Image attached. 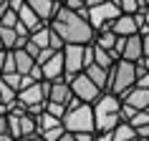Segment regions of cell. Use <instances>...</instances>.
I'll use <instances>...</instances> for the list:
<instances>
[{"instance_id": "cell-1", "label": "cell", "mask_w": 149, "mask_h": 141, "mask_svg": "<svg viewBox=\"0 0 149 141\" xmlns=\"http://www.w3.org/2000/svg\"><path fill=\"white\" fill-rule=\"evenodd\" d=\"M48 25L63 43H81V46H86V43L94 40V28L86 20V15H81L76 10H68L66 5H58L56 15L48 20Z\"/></svg>"}, {"instance_id": "cell-2", "label": "cell", "mask_w": 149, "mask_h": 141, "mask_svg": "<svg viewBox=\"0 0 149 141\" xmlns=\"http://www.w3.org/2000/svg\"><path fill=\"white\" fill-rule=\"evenodd\" d=\"M91 109H94V131H114L116 124L121 121V98L109 91H104L94 103H91Z\"/></svg>"}, {"instance_id": "cell-3", "label": "cell", "mask_w": 149, "mask_h": 141, "mask_svg": "<svg viewBox=\"0 0 149 141\" xmlns=\"http://www.w3.org/2000/svg\"><path fill=\"white\" fill-rule=\"evenodd\" d=\"M61 124L66 131L79 133V131H94V109L91 103H84L79 98H71L68 106H66V113H63Z\"/></svg>"}, {"instance_id": "cell-4", "label": "cell", "mask_w": 149, "mask_h": 141, "mask_svg": "<svg viewBox=\"0 0 149 141\" xmlns=\"http://www.w3.org/2000/svg\"><path fill=\"white\" fill-rule=\"evenodd\" d=\"M136 83V70H134V63L132 61H124V58H119L114 66H111L109 70V86H106V91L114 96H121L129 91V88Z\"/></svg>"}, {"instance_id": "cell-5", "label": "cell", "mask_w": 149, "mask_h": 141, "mask_svg": "<svg viewBox=\"0 0 149 141\" xmlns=\"http://www.w3.org/2000/svg\"><path fill=\"white\" fill-rule=\"evenodd\" d=\"M48 86H51V81H33L31 86H25L18 91V101L25 106L28 113H40L43 111V103L48 101Z\"/></svg>"}, {"instance_id": "cell-6", "label": "cell", "mask_w": 149, "mask_h": 141, "mask_svg": "<svg viewBox=\"0 0 149 141\" xmlns=\"http://www.w3.org/2000/svg\"><path fill=\"white\" fill-rule=\"evenodd\" d=\"M119 18V8L111 3V0H101L99 5H91L86 8V20L91 23V28L96 30H101V28H111V23Z\"/></svg>"}, {"instance_id": "cell-7", "label": "cell", "mask_w": 149, "mask_h": 141, "mask_svg": "<svg viewBox=\"0 0 149 141\" xmlns=\"http://www.w3.org/2000/svg\"><path fill=\"white\" fill-rule=\"evenodd\" d=\"M68 86H71L73 98H79V101H84V103H94L96 98L104 93V91L96 86L91 78H88L84 70H81V73H76V76H71V78H68Z\"/></svg>"}, {"instance_id": "cell-8", "label": "cell", "mask_w": 149, "mask_h": 141, "mask_svg": "<svg viewBox=\"0 0 149 141\" xmlns=\"http://www.w3.org/2000/svg\"><path fill=\"white\" fill-rule=\"evenodd\" d=\"M61 53H63V78L66 81L86 68V63H84V46L81 43H63Z\"/></svg>"}, {"instance_id": "cell-9", "label": "cell", "mask_w": 149, "mask_h": 141, "mask_svg": "<svg viewBox=\"0 0 149 141\" xmlns=\"http://www.w3.org/2000/svg\"><path fill=\"white\" fill-rule=\"evenodd\" d=\"M71 98H73V93H71V86H68V81H66V78L51 81V86H48V101L61 103V106H68Z\"/></svg>"}, {"instance_id": "cell-10", "label": "cell", "mask_w": 149, "mask_h": 141, "mask_svg": "<svg viewBox=\"0 0 149 141\" xmlns=\"http://www.w3.org/2000/svg\"><path fill=\"white\" fill-rule=\"evenodd\" d=\"M40 73H43V81L63 78V53L61 50H56L46 63H40Z\"/></svg>"}, {"instance_id": "cell-11", "label": "cell", "mask_w": 149, "mask_h": 141, "mask_svg": "<svg viewBox=\"0 0 149 141\" xmlns=\"http://www.w3.org/2000/svg\"><path fill=\"white\" fill-rule=\"evenodd\" d=\"M25 5H28L43 23H48V20L56 15V10H58L61 3H58V0H25Z\"/></svg>"}, {"instance_id": "cell-12", "label": "cell", "mask_w": 149, "mask_h": 141, "mask_svg": "<svg viewBox=\"0 0 149 141\" xmlns=\"http://www.w3.org/2000/svg\"><path fill=\"white\" fill-rule=\"evenodd\" d=\"M121 101H124V103H129V106H134L136 111H144V109L149 106V88L132 86L124 96H121Z\"/></svg>"}, {"instance_id": "cell-13", "label": "cell", "mask_w": 149, "mask_h": 141, "mask_svg": "<svg viewBox=\"0 0 149 141\" xmlns=\"http://www.w3.org/2000/svg\"><path fill=\"white\" fill-rule=\"evenodd\" d=\"M141 55H144V53H141V35H139V33L126 35V40H124V50H121V58H124V61L136 63Z\"/></svg>"}, {"instance_id": "cell-14", "label": "cell", "mask_w": 149, "mask_h": 141, "mask_svg": "<svg viewBox=\"0 0 149 141\" xmlns=\"http://www.w3.org/2000/svg\"><path fill=\"white\" fill-rule=\"evenodd\" d=\"M13 61H15V70L20 76H28L31 68L36 66V58H33L25 48H15V50H13Z\"/></svg>"}, {"instance_id": "cell-15", "label": "cell", "mask_w": 149, "mask_h": 141, "mask_svg": "<svg viewBox=\"0 0 149 141\" xmlns=\"http://www.w3.org/2000/svg\"><path fill=\"white\" fill-rule=\"evenodd\" d=\"M109 70H111V68H101V66L91 63V66H86V68H84V73H86V76L94 81L101 91H106V86H109Z\"/></svg>"}, {"instance_id": "cell-16", "label": "cell", "mask_w": 149, "mask_h": 141, "mask_svg": "<svg viewBox=\"0 0 149 141\" xmlns=\"http://www.w3.org/2000/svg\"><path fill=\"white\" fill-rule=\"evenodd\" d=\"M18 20H20V23L28 28V33H33L36 28H40V25H46V23H43V20H40V18L36 15L31 8H28V5H25V3L18 8Z\"/></svg>"}, {"instance_id": "cell-17", "label": "cell", "mask_w": 149, "mask_h": 141, "mask_svg": "<svg viewBox=\"0 0 149 141\" xmlns=\"http://www.w3.org/2000/svg\"><path fill=\"white\" fill-rule=\"evenodd\" d=\"M61 124V118H56L53 113H48L46 109L40 111V113H36V133L46 131V129H53V126Z\"/></svg>"}, {"instance_id": "cell-18", "label": "cell", "mask_w": 149, "mask_h": 141, "mask_svg": "<svg viewBox=\"0 0 149 141\" xmlns=\"http://www.w3.org/2000/svg\"><path fill=\"white\" fill-rule=\"evenodd\" d=\"M91 46H94V43H91ZM94 63H96V66H101V68H111V66L116 63V58L111 55V50L94 46Z\"/></svg>"}, {"instance_id": "cell-19", "label": "cell", "mask_w": 149, "mask_h": 141, "mask_svg": "<svg viewBox=\"0 0 149 141\" xmlns=\"http://www.w3.org/2000/svg\"><path fill=\"white\" fill-rule=\"evenodd\" d=\"M0 43H3V48L5 50H13L18 43V33L15 28H8V25H0Z\"/></svg>"}, {"instance_id": "cell-20", "label": "cell", "mask_w": 149, "mask_h": 141, "mask_svg": "<svg viewBox=\"0 0 149 141\" xmlns=\"http://www.w3.org/2000/svg\"><path fill=\"white\" fill-rule=\"evenodd\" d=\"M15 98H18V91H15V88H10L5 81H0V101L10 109V106L15 103Z\"/></svg>"}, {"instance_id": "cell-21", "label": "cell", "mask_w": 149, "mask_h": 141, "mask_svg": "<svg viewBox=\"0 0 149 141\" xmlns=\"http://www.w3.org/2000/svg\"><path fill=\"white\" fill-rule=\"evenodd\" d=\"M119 8V13H136V10H144L139 0H111Z\"/></svg>"}, {"instance_id": "cell-22", "label": "cell", "mask_w": 149, "mask_h": 141, "mask_svg": "<svg viewBox=\"0 0 149 141\" xmlns=\"http://www.w3.org/2000/svg\"><path fill=\"white\" fill-rule=\"evenodd\" d=\"M15 23H18V13H15V10L5 8L3 13H0V25H8V28H15Z\"/></svg>"}, {"instance_id": "cell-23", "label": "cell", "mask_w": 149, "mask_h": 141, "mask_svg": "<svg viewBox=\"0 0 149 141\" xmlns=\"http://www.w3.org/2000/svg\"><path fill=\"white\" fill-rule=\"evenodd\" d=\"M63 131H66V129H63V124H58V126H53V129H46V131H40L38 136H40L43 141H56Z\"/></svg>"}, {"instance_id": "cell-24", "label": "cell", "mask_w": 149, "mask_h": 141, "mask_svg": "<svg viewBox=\"0 0 149 141\" xmlns=\"http://www.w3.org/2000/svg\"><path fill=\"white\" fill-rule=\"evenodd\" d=\"M126 124L132 126V129H136V126H147V124H149V113H147V111H136Z\"/></svg>"}, {"instance_id": "cell-25", "label": "cell", "mask_w": 149, "mask_h": 141, "mask_svg": "<svg viewBox=\"0 0 149 141\" xmlns=\"http://www.w3.org/2000/svg\"><path fill=\"white\" fill-rule=\"evenodd\" d=\"M43 109H46L48 113H53L56 118H63V113H66V106H61V103H53V101H46V103H43Z\"/></svg>"}, {"instance_id": "cell-26", "label": "cell", "mask_w": 149, "mask_h": 141, "mask_svg": "<svg viewBox=\"0 0 149 141\" xmlns=\"http://www.w3.org/2000/svg\"><path fill=\"white\" fill-rule=\"evenodd\" d=\"M0 81H5L10 88H20V73H0Z\"/></svg>"}, {"instance_id": "cell-27", "label": "cell", "mask_w": 149, "mask_h": 141, "mask_svg": "<svg viewBox=\"0 0 149 141\" xmlns=\"http://www.w3.org/2000/svg\"><path fill=\"white\" fill-rule=\"evenodd\" d=\"M53 53H56L53 48H40L38 53H36V63H38V66H40V63H46V61H48V58H51Z\"/></svg>"}, {"instance_id": "cell-28", "label": "cell", "mask_w": 149, "mask_h": 141, "mask_svg": "<svg viewBox=\"0 0 149 141\" xmlns=\"http://www.w3.org/2000/svg\"><path fill=\"white\" fill-rule=\"evenodd\" d=\"M51 48H53V50H61V48H63V40L58 38L53 30H51Z\"/></svg>"}, {"instance_id": "cell-29", "label": "cell", "mask_w": 149, "mask_h": 141, "mask_svg": "<svg viewBox=\"0 0 149 141\" xmlns=\"http://www.w3.org/2000/svg\"><path fill=\"white\" fill-rule=\"evenodd\" d=\"M73 136H76V141H94V131H79Z\"/></svg>"}, {"instance_id": "cell-30", "label": "cell", "mask_w": 149, "mask_h": 141, "mask_svg": "<svg viewBox=\"0 0 149 141\" xmlns=\"http://www.w3.org/2000/svg\"><path fill=\"white\" fill-rule=\"evenodd\" d=\"M134 86L149 88V73H141V76H136V83H134Z\"/></svg>"}, {"instance_id": "cell-31", "label": "cell", "mask_w": 149, "mask_h": 141, "mask_svg": "<svg viewBox=\"0 0 149 141\" xmlns=\"http://www.w3.org/2000/svg\"><path fill=\"white\" fill-rule=\"evenodd\" d=\"M141 53H144V58H149V33L141 35Z\"/></svg>"}, {"instance_id": "cell-32", "label": "cell", "mask_w": 149, "mask_h": 141, "mask_svg": "<svg viewBox=\"0 0 149 141\" xmlns=\"http://www.w3.org/2000/svg\"><path fill=\"white\" fill-rule=\"evenodd\" d=\"M56 141H76V136H73L71 131H63V133H61V136H58Z\"/></svg>"}, {"instance_id": "cell-33", "label": "cell", "mask_w": 149, "mask_h": 141, "mask_svg": "<svg viewBox=\"0 0 149 141\" xmlns=\"http://www.w3.org/2000/svg\"><path fill=\"white\" fill-rule=\"evenodd\" d=\"M15 141H43L38 136V133H28V136H20V139H15Z\"/></svg>"}, {"instance_id": "cell-34", "label": "cell", "mask_w": 149, "mask_h": 141, "mask_svg": "<svg viewBox=\"0 0 149 141\" xmlns=\"http://www.w3.org/2000/svg\"><path fill=\"white\" fill-rule=\"evenodd\" d=\"M8 131V118H5V113L0 116V133H5Z\"/></svg>"}, {"instance_id": "cell-35", "label": "cell", "mask_w": 149, "mask_h": 141, "mask_svg": "<svg viewBox=\"0 0 149 141\" xmlns=\"http://www.w3.org/2000/svg\"><path fill=\"white\" fill-rule=\"evenodd\" d=\"M0 141H15V139H13V136H10V133L5 131V133H0Z\"/></svg>"}, {"instance_id": "cell-36", "label": "cell", "mask_w": 149, "mask_h": 141, "mask_svg": "<svg viewBox=\"0 0 149 141\" xmlns=\"http://www.w3.org/2000/svg\"><path fill=\"white\" fill-rule=\"evenodd\" d=\"M99 3H101V0H84V5H86V8H91V5H99Z\"/></svg>"}, {"instance_id": "cell-37", "label": "cell", "mask_w": 149, "mask_h": 141, "mask_svg": "<svg viewBox=\"0 0 149 141\" xmlns=\"http://www.w3.org/2000/svg\"><path fill=\"white\" fill-rule=\"evenodd\" d=\"M5 8H8V0H0V13H3Z\"/></svg>"}, {"instance_id": "cell-38", "label": "cell", "mask_w": 149, "mask_h": 141, "mask_svg": "<svg viewBox=\"0 0 149 141\" xmlns=\"http://www.w3.org/2000/svg\"><path fill=\"white\" fill-rule=\"evenodd\" d=\"M3 113H8V106H5V103H0V116H3Z\"/></svg>"}, {"instance_id": "cell-39", "label": "cell", "mask_w": 149, "mask_h": 141, "mask_svg": "<svg viewBox=\"0 0 149 141\" xmlns=\"http://www.w3.org/2000/svg\"><path fill=\"white\" fill-rule=\"evenodd\" d=\"M141 3V8H149V0H139Z\"/></svg>"}, {"instance_id": "cell-40", "label": "cell", "mask_w": 149, "mask_h": 141, "mask_svg": "<svg viewBox=\"0 0 149 141\" xmlns=\"http://www.w3.org/2000/svg\"><path fill=\"white\" fill-rule=\"evenodd\" d=\"M144 111H147V113H149V106H147V109H144Z\"/></svg>"}, {"instance_id": "cell-41", "label": "cell", "mask_w": 149, "mask_h": 141, "mask_svg": "<svg viewBox=\"0 0 149 141\" xmlns=\"http://www.w3.org/2000/svg\"><path fill=\"white\" fill-rule=\"evenodd\" d=\"M0 50H3V43H0Z\"/></svg>"}, {"instance_id": "cell-42", "label": "cell", "mask_w": 149, "mask_h": 141, "mask_svg": "<svg viewBox=\"0 0 149 141\" xmlns=\"http://www.w3.org/2000/svg\"><path fill=\"white\" fill-rule=\"evenodd\" d=\"M58 3H63V0H58Z\"/></svg>"}, {"instance_id": "cell-43", "label": "cell", "mask_w": 149, "mask_h": 141, "mask_svg": "<svg viewBox=\"0 0 149 141\" xmlns=\"http://www.w3.org/2000/svg\"><path fill=\"white\" fill-rule=\"evenodd\" d=\"M147 73H149V70H147Z\"/></svg>"}]
</instances>
